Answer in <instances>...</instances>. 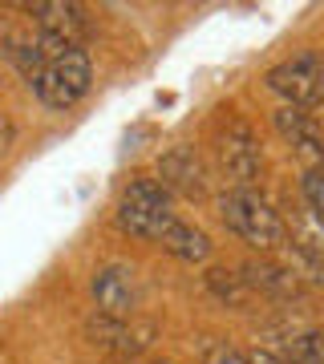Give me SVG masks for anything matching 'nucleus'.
<instances>
[{"mask_svg": "<svg viewBox=\"0 0 324 364\" xmlns=\"http://www.w3.org/2000/svg\"><path fill=\"white\" fill-rule=\"evenodd\" d=\"M162 243V251H170L174 259H182V263H203L211 255V239L199 227H187V223H170L167 227V235L158 239Z\"/></svg>", "mask_w": 324, "mask_h": 364, "instance_id": "f8f14e48", "label": "nucleus"}, {"mask_svg": "<svg viewBox=\"0 0 324 364\" xmlns=\"http://www.w3.org/2000/svg\"><path fill=\"white\" fill-rule=\"evenodd\" d=\"M158 178L167 191H179L187 198H203L207 195V166L203 158L194 154L191 146H174L158 158Z\"/></svg>", "mask_w": 324, "mask_h": 364, "instance_id": "6e6552de", "label": "nucleus"}, {"mask_svg": "<svg viewBox=\"0 0 324 364\" xmlns=\"http://www.w3.org/2000/svg\"><path fill=\"white\" fill-rule=\"evenodd\" d=\"M288 360L292 364H324V328H308L288 344Z\"/></svg>", "mask_w": 324, "mask_h": 364, "instance_id": "2eb2a0df", "label": "nucleus"}, {"mask_svg": "<svg viewBox=\"0 0 324 364\" xmlns=\"http://www.w3.org/2000/svg\"><path fill=\"white\" fill-rule=\"evenodd\" d=\"M93 304H98V316H110V320H126L138 304V284H134V272L114 263V267H102L93 275Z\"/></svg>", "mask_w": 324, "mask_h": 364, "instance_id": "0eeeda50", "label": "nucleus"}, {"mask_svg": "<svg viewBox=\"0 0 324 364\" xmlns=\"http://www.w3.org/2000/svg\"><path fill=\"white\" fill-rule=\"evenodd\" d=\"M284 231H288V239H292V247H296L300 255H308L312 263H324V215L312 207L308 198L288 207Z\"/></svg>", "mask_w": 324, "mask_h": 364, "instance_id": "1a4fd4ad", "label": "nucleus"}, {"mask_svg": "<svg viewBox=\"0 0 324 364\" xmlns=\"http://www.w3.org/2000/svg\"><path fill=\"white\" fill-rule=\"evenodd\" d=\"M247 364H284V360L268 348H256V352H247Z\"/></svg>", "mask_w": 324, "mask_h": 364, "instance_id": "6ab92c4d", "label": "nucleus"}, {"mask_svg": "<svg viewBox=\"0 0 324 364\" xmlns=\"http://www.w3.org/2000/svg\"><path fill=\"white\" fill-rule=\"evenodd\" d=\"M85 90H90V53L81 49V45H73V49L61 53V57H53L49 65H45V73H41V81H37L41 102L49 105V109H69V105H78L81 97H85Z\"/></svg>", "mask_w": 324, "mask_h": 364, "instance_id": "20e7f679", "label": "nucleus"}, {"mask_svg": "<svg viewBox=\"0 0 324 364\" xmlns=\"http://www.w3.org/2000/svg\"><path fill=\"white\" fill-rule=\"evenodd\" d=\"M203 364H247V356L239 348H231L227 340L211 336L207 344H203Z\"/></svg>", "mask_w": 324, "mask_h": 364, "instance_id": "dca6fc26", "label": "nucleus"}, {"mask_svg": "<svg viewBox=\"0 0 324 364\" xmlns=\"http://www.w3.org/2000/svg\"><path fill=\"white\" fill-rule=\"evenodd\" d=\"M13 138H16L13 122H9V117L0 114V154H4V150H9V146H13Z\"/></svg>", "mask_w": 324, "mask_h": 364, "instance_id": "a211bd4d", "label": "nucleus"}, {"mask_svg": "<svg viewBox=\"0 0 324 364\" xmlns=\"http://www.w3.org/2000/svg\"><path fill=\"white\" fill-rule=\"evenodd\" d=\"M272 122H276V130H280V138L292 146V154L304 162V170L324 166V130L312 122L308 114H304V109L284 105V109H276Z\"/></svg>", "mask_w": 324, "mask_h": 364, "instance_id": "423d86ee", "label": "nucleus"}, {"mask_svg": "<svg viewBox=\"0 0 324 364\" xmlns=\"http://www.w3.org/2000/svg\"><path fill=\"white\" fill-rule=\"evenodd\" d=\"M244 279H247V287H263V291H272V296H292V291H296V279H292L284 267H272V263H247Z\"/></svg>", "mask_w": 324, "mask_h": 364, "instance_id": "ddd939ff", "label": "nucleus"}, {"mask_svg": "<svg viewBox=\"0 0 324 364\" xmlns=\"http://www.w3.org/2000/svg\"><path fill=\"white\" fill-rule=\"evenodd\" d=\"M268 90L280 93L288 105L312 109L324 102V57L316 53H296L280 65L268 69Z\"/></svg>", "mask_w": 324, "mask_h": 364, "instance_id": "7ed1b4c3", "label": "nucleus"}, {"mask_svg": "<svg viewBox=\"0 0 324 364\" xmlns=\"http://www.w3.org/2000/svg\"><path fill=\"white\" fill-rule=\"evenodd\" d=\"M207 287L219 299H227L231 308H244V304H247V279H244V275H235V272L211 267V272H207Z\"/></svg>", "mask_w": 324, "mask_h": 364, "instance_id": "4468645a", "label": "nucleus"}, {"mask_svg": "<svg viewBox=\"0 0 324 364\" xmlns=\"http://www.w3.org/2000/svg\"><path fill=\"white\" fill-rule=\"evenodd\" d=\"M170 223H174V215H170V191L162 182L134 178L126 191H122V198H117V227H122V231L158 243V239L167 235Z\"/></svg>", "mask_w": 324, "mask_h": 364, "instance_id": "f03ea898", "label": "nucleus"}, {"mask_svg": "<svg viewBox=\"0 0 324 364\" xmlns=\"http://www.w3.org/2000/svg\"><path fill=\"white\" fill-rule=\"evenodd\" d=\"M25 13H33L37 21V33L61 41V45H78V37L85 33V16H81L78 4H61V0H37V4H25Z\"/></svg>", "mask_w": 324, "mask_h": 364, "instance_id": "9d476101", "label": "nucleus"}, {"mask_svg": "<svg viewBox=\"0 0 324 364\" xmlns=\"http://www.w3.org/2000/svg\"><path fill=\"white\" fill-rule=\"evenodd\" d=\"M219 162L227 170V178H235L239 186H251L263 170V154H259V142L247 122H227L219 130Z\"/></svg>", "mask_w": 324, "mask_h": 364, "instance_id": "39448f33", "label": "nucleus"}, {"mask_svg": "<svg viewBox=\"0 0 324 364\" xmlns=\"http://www.w3.org/2000/svg\"><path fill=\"white\" fill-rule=\"evenodd\" d=\"M93 344L102 348H114L117 356H138V352L155 340V324H126V320H110V316H98L90 324Z\"/></svg>", "mask_w": 324, "mask_h": 364, "instance_id": "9b49d317", "label": "nucleus"}, {"mask_svg": "<svg viewBox=\"0 0 324 364\" xmlns=\"http://www.w3.org/2000/svg\"><path fill=\"white\" fill-rule=\"evenodd\" d=\"M304 198H308L312 207L324 215V166L316 170H304Z\"/></svg>", "mask_w": 324, "mask_h": 364, "instance_id": "f3484780", "label": "nucleus"}, {"mask_svg": "<svg viewBox=\"0 0 324 364\" xmlns=\"http://www.w3.org/2000/svg\"><path fill=\"white\" fill-rule=\"evenodd\" d=\"M219 215H223V223H227L244 243H251L256 251H276L288 239L284 215L259 195V191H251V186L227 191L223 203H219Z\"/></svg>", "mask_w": 324, "mask_h": 364, "instance_id": "f257e3e1", "label": "nucleus"}]
</instances>
